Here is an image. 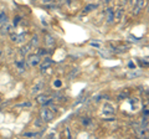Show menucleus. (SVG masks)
Masks as SVG:
<instances>
[{
	"label": "nucleus",
	"instance_id": "f257e3e1",
	"mask_svg": "<svg viewBox=\"0 0 149 139\" xmlns=\"http://www.w3.org/2000/svg\"><path fill=\"white\" fill-rule=\"evenodd\" d=\"M40 118L44 122H51L53 119V114H52V112L50 111L49 108H42L41 109V112H40Z\"/></svg>",
	"mask_w": 149,
	"mask_h": 139
},
{
	"label": "nucleus",
	"instance_id": "f03ea898",
	"mask_svg": "<svg viewBox=\"0 0 149 139\" xmlns=\"http://www.w3.org/2000/svg\"><path fill=\"white\" fill-rule=\"evenodd\" d=\"M40 61H41V56H39V55H31L27 58V64L30 67H35L37 65H40Z\"/></svg>",
	"mask_w": 149,
	"mask_h": 139
},
{
	"label": "nucleus",
	"instance_id": "7ed1b4c3",
	"mask_svg": "<svg viewBox=\"0 0 149 139\" xmlns=\"http://www.w3.org/2000/svg\"><path fill=\"white\" fill-rule=\"evenodd\" d=\"M103 114L105 116H112V114H114V108L112 104L109 103H106L105 106H103Z\"/></svg>",
	"mask_w": 149,
	"mask_h": 139
},
{
	"label": "nucleus",
	"instance_id": "20e7f679",
	"mask_svg": "<svg viewBox=\"0 0 149 139\" xmlns=\"http://www.w3.org/2000/svg\"><path fill=\"white\" fill-rule=\"evenodd\" d=\"M144 5H146V0H137L135 1V10H134V14H139L140 11L144 9Z\"/></svg>",
	"mask_w": 149,
	"mask_h": 139
},
{
	"label": "nucleus",
	"instance_id": "39448f33",
	"mask_svg": "<svg viewBox=\"0 0 149 139\" xmlns=\"http://www.w3.org/2000/svg\"><path fill=\"white\" fill-rule=\"evenodd\" d=\"M37 102H39L40 104H42V106H47V104L51 103V99L49 98L47 96H44V94H40L39 97H37Z\"/></svg>",
	"mask_w": 149,
	"mask_h": 139
},
{
	"label": "nucleus",
	"instance_id": "423d86ee",
	"mask_svg": "<svg viewBox=\"0 0 149 139\" xmlns=\"http://www.w3.org/2000/svg\"><path fill=\"white\" fill-rule=\"evenodd\" d=\"M51 65H52V60H50L49 57H46V58L44 60L42 64L40 65V68H41V71H42V72H45V71H46Z\"/></svg>",
	"mask_w": 149,
	"mask_h": 139
},
{
	"label": "nucleus",
	"instance_id": "0eeeda50",
	"mask_svg": "<svg viewBox=\"0 0 149 139\" xmlns=\"http://www.w3.org/2000/svg\"><path fill=\"white\" fill-rule=\"evenodd\" d=\"M25 36H26L25 32L20 34V35H14V34H11V41H14V42H23Z\"/></svg>",
	"mask_w": 149,
	"mask_h": 139
},
{
	"label": "nucleus",
	"instance_id": "6e6552de",
	"mask_svg": "<svg viewBox=\"0 0 149 139\" xmlns=\"http://www.w3.org/2000/svg\"><path fill=\"white\" fill-rule=\"evenodd\" d=\"M30 50H31V45H30V44H27L26 46H24V47L21 49V55H23V56L27 55L29 52H30Z\"/></svg>",
	"mask_w": 149,
	"mask_h": 139
},
{
	"label": "nucleus",
	"instance_id": "1a4fd4ad",
	"mask_svg": "<svg viewBox=\"0 0 149 139\" xmlns=\"http://www.w3.org/2000/svg\"><path fill=\"white\" fill-rule=\"evenodd\" d=\"M1 32L3 34H11L12 32V26H11V25H6V26L3 27Z\"/></svg>",
	"mask_w": 149,
	"mask_h": 139
},
{
	"label": "nucleus",
	"instance_id": "9d476101",
	"mask_svg": "<svg viewBox=\"0 0 149 139\" xmlns=\"http://www.w3.org/2000/svg\"><path fill=\"white\" fill-rule=\"evenodd\" d=\"M8 21V16L5 12H0V25H3V24H5Z\"/></svg>",
	"mask_w": 149,
	"mask_h": 139
},
{
	"label": "nucleus",
	"instance_id": "9b49d317",
	"mask_svg": "<svg viewBox=\"0 0 149 139\" xmlns=\"http://www.w3.org/2000/svg\"><path fill=\"white\" fill-rule=\"evenodd\" d=\"M93 9H96V5H94V4H90V5H87V6L85 8V10H83V14H87V12L92 11Z\"/></svg>",
	"mask_w": 149,
	"mask_h": 139
},
{
	"label": "nucleus",
	"instance_id": "f8f14e48",
	"mask_svg": "<svg viewBox=\"0 0 149 139\" xmlns=\"http://www.w3.org/2000/svg\"><path fill=\"white\" fill-rule=\"evenodd\" d=\"M46 44H47V46H52V45H55V39H53L52 36L47 35V36H46Z\"/></svg>",
	"mask_w": 149,
	"mask_h": 139
},
{
	"label": "nucleus",
	"instance_id": "ddd939ff",
	"mask_svg": "<svg viewBox=\"0 0 149 139\" xmlns=\"http://www.w3.org/2000/svg\"><path fill=\"white\" fill-rule=\"evenodd\" d=\"M42 87H44V83H37V85L34 87V90H32V93H37L39 91L42 90Z\"/></svg>",
	"mask_w": 149,
	"mask_h": 139
},
{
	"label": "nucleus",
	"instance_id": "4468645a",
	"mask_svg": "<svg viewBox=\"0 0 149 139\" xmlns=\"http://www.w3.org/2000/svg\"><path fill=\"white\" fill-rule=\"evenodd\" d=\"M114 19V12L112 9H108V23H112Z\"/></svg>",
	"mask_w": 149,
	"mask_h": 139
},
{
	"label": "nucleus",
	"instance_id": "2eb2a0df",
	"mask_svg": "<svg viewBox=\"0 0 149 139\" xmlns=\"http://www.w3.org/2000/svg\"><path fill=\"white\" fill-rule=\"evenodd\" d=\"M37 44H39V37L34 36V37H32V40H31V42H30L31 47H34V46H37Z\"/></svg>",
	"mask_w": 149,
	"mask_h": 139
},
{
	"label": "nucleus",
	"instance_id": "dca6fc26",
	"mask_svg": "<svg viewBox=\"0 0 149 139\" xmlns=\"http://www.w3.org/2000/svg\"><path fill=\"white\" fill-rule=\"evenodd\" d=\"M18 107H31V102H24L18 104Z\"/></svg>",
	"mask_w": 149,
	"mask_h": 139
},
{
	"label": "nucleus",
	"instance_id": "f3484780",
	"mask_svg": "<svg viewBox=\"0 0 149 139\" xmlns=\"http://www.w3.org/2000/svg\"><path fill=\"white\" fill-rule=\"evenodd\" d=\"M40 136L39 133H24V137H37Z\"/></svg>",
	"mask_w": 149,
	"mask_h": 139
},
{
	"label": "nucleus",
	"instance_id": "a211bd4d",
	"mask_svg": "<svg viewBox=\"0 0 149 139\" xmlns=\"http://www.w3.org/2000/svg\"><path fill=\"white\" fill-rule=\"evenodd\" d=\"M37 55H39V56H42V55H47V51H46V50H44V49H41Z\"/></svg>",
	"mask_w": 149,
	"mask_h": 139
},
{
	"label": "nucleus",
	"instance_id": "6ab92c4d",
	"mask_svg": "<svg viewBox=\"0 0 149 139\" xmlns=\"http://www.w3.org/2000/svg\"><path fill=\"white\" fill-rule=\"evenodd\" d=\"M91 46H94V47L99 49V47H101V44H98V42H94V41H92V42H91Z\"/></svg>",
	"mask_w": 149,
	"mask_h": 139
},
{
	"label": "nucleus",
	"instance_id": "aec40b11",
	"mask_svg": "<svg viewBox=\"0 0 149 139\" xmlns=\"http://www.w3.org/2000/svg\"><path fill=\"white\" fill-rule=\"evenodd\" d=\"M16 65H18V66H19V68H21V70L25 68V65L23 64V62H16Z\"/></svg>",
	"mask_w": 149,
	"mask_h": 139
},
{
	"label": "nucleus",
	"instance_id": "412c9836",
	"mask_svg": "<svg viewBox=\"0 0 149 139\" xmlns=\"http://www.w3.org/2000/svg\"><path fill=\"white\" fill-rule=\"evenodd\" d=\"M53 85H55V87H61L62 83H61L60 79H57V81H55V83H53Z\"/></svg>",
	"mask_w": 149,
	"mask_h": 139
},
{
	"label": "nucleus",
	"instance_id": "4be33fe9",
	"mask_svg": "<svg viewBox=\"0 0 149 139\" xmlns=\"http://www.w3.org/2000/svg\"><path fill=\"white\" fill-rule=\"evenodd\" d=\"M20 19H21L20 16H16L15 20H14V25H18V24H19V21H20Z\"/></svg>",
	"mask_w": 149,
	"mask_h": 139
},
{
	"label": "nucleus",
	"instance_id": "5701e85b",
	"mask_svg": "<svg viewBox=\"0 0 149 139\" xmlns=\"http://www.w3.org/2000/svg\"><path fill=\"white\" fill-rule=\"evenodd\" d=\"M82 122H83V124H88V123H90V121H88V119H83Z\"/></svg>",
	"mask_w": 149,
	"mask_h": 139
},
{
	"label": "nucleus",
	"instance_id": "b1692460",
	"mask_svg": "<svg viewBox=\"0 0 149 139\" xmlns=\"http://www.w3.org/2000/svg\"><path fill=\"white\" fill-rule=\"evenodd\" d=\"M129 67H132V68H133V67H134V65H133V62H129Z\"/></svg>",
	"mask_w": 149,
	"mask_h": 139
},
{
	"label": "nucleus",
	"instance_id": "393cba45",
	"mask_svg": "<svg viewBox=\"0 0 149 139\" xmlns=\"http://www.w3.org/2000/svg\"><path fill=\"white\" fill-rule=\"evenodd\" d=\"M42 1H44V3H50L51 0H42Z\"/></svg>",
	"mask_w": 149,
	"mask_h": 139
},
{
	"label": "nucleus",
	"instance_id": "a878e982",
	"mask_svg": "<svg viewBox=\"0 0 149 139\" xmlns=\"http://www.w3.org/2000/svg\"><path fill=\"white\" fill-rule=\"evenodd\" d=\"M106 1H107V3H109V1H111V0H106Z\"/></svg>",
	"mask_w": 149,
	"mask_h": 139
},
{
	"label": "nucleus",
	"instance_id": "bb28decb",
	"mask_svg": "<svg viewBox=\"0 0 149 139\" xmlns=\"http://www.w3.org/2000/svg\"><path fill=\"white\" fill-rule=\"evenodd\" d=\"M0 102H1V98H0Z\"/></svg>",
	"mask_w": 149,
	"mask_h": 139
}]
</instances>
